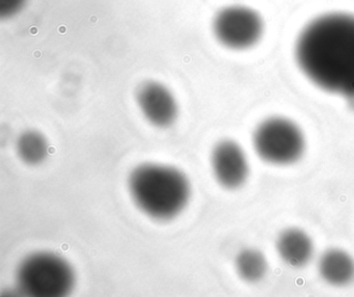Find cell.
<instances>
[{"instance_id":"6da1fadb","label":"cell","mask_w":354,"mask_h":297,"mask_svg":"<svg viewBox=\"0 0 354 297\" xmlns=\"http://www.w3.org/2000/svg\"><path fill=\"white\" fill-rule=\"evenodd\" d=\"M298 66L313 83L354 100V16L323 15L308 23L296 42Z\"/></svg>"},{"instance_id":"7a4b0ae2","label":"cell","mask_w":354,"mask_h":297,"mask_svg":"<svg viewBox=\"0 0 354 297\" xmlns=\"http://www.w3.org/2000/svg\"><path fill=\"white\" fill-rule=\"evenodd\" d=\"M128 188L136 205L157 220L177 217L192 197V186L185 174L163 164L136 166L128 178Z\"/></svg>"},{"instance_id":"3957f363","label":"cell","mask_w":354,"mask_h":297,"mask_svg":"<svg viewBox=\"0 0 354 297\" xmlns=\"http://www.w3.org/2000/svg\"><path fill=\"white\" fill-rule=\"evenodd\" d=\"M73 266L51 251L30 253L17 268V285L28 296H67L75 287Z\"/></svg>"},{"instance_id":"277c9868","label":"cell","mask_w":354,"mask_h":297,"mask_svg":"<svg viewBox=\"0 0 354 297\" xmlns=\"http://www.w3.org/2000/svg\"><path fill=\"white\" fill-rule=\"evenodd\" d=\"M254 151L273 165L295 163L306 151L301 129L289 118L272 116L260 123L252 136Z\"/></svg>"},{"instance_id":"5b68a950","label":"cell","mask_w":354,"mask_h":297,"mask_svg":"<svg viewBox=\"0 0 354 297\" xmlns=\"http://www.w3.org/2000/svg\"><path fill=\"white\" fill-rule=\"evenodd\" d=\"M263 29L262 17L248 6H227L219 10L213 20L215 37L230 49L252 47L262 37Z\"/></svg>"},{"instance_id":"8992f818","label":"cell","mask_w":354,"mask_h":297,"mask_svg":"<svg viewBox=\"0 0 354 297\" xmlns=\"http://www.w3.org/2000/svg\"><path fill=\"white\" fill-rule=\"evenodd\" d=\"M136 103L144 118L157 128H169L179 116L173 91L158 81H146L136 91Z\"/></svg>"},{"instance_id":"52a82bcc","label":"cell","mask_w":354,"mask_h":297,"mask_svg":"<svg viewBox=\"0 0 354 297\" xmlns=\"http://www.w3.org/2000/svg\"><path fill=\"white\" fill-rule=\"evenodd\" d=\"M211 168L218 184L231 190L241 187L250 174L243 149L231 139H223L213 147Z\"/></svg>"},{"instance_id":"ba28073f","label":"cell","mask_w":354,"mask_h":297,"mask_svg":"<svg viewBox=\"0 0 354 297\" xmlns=\"http://www.w3.org/2000/svg\"><path fill=\"white\" fill-rule=\"evenodd\" d=\"M275 245L279 257L290 267H304L314 255L312 238L299 228H286L279 233Z\"/></svg>"},{"instance_id":"9c48e42d","label":"cell","mask_w":354,"mask_h":297,"mask_svg":"<svg viewBox=\"0 0 354 297\" xmlns=\"http://www.w3.org/2000/svg\"><path fill=\"white\" fill-rule=\"evenodd\" d=\"M318 271L327 284L346 286L354 280V259L343 249H327L319 258Z\"/></svg>"},{"instance_id":"30bf717a","label":"cell","mask_w":354,"mask_h":297,"mask_svg":"<svg viewBox=\"0 0 354 297\" xmlns=\"http://www.w3.org/2000/svg\"><path fill=\"white\" fill-rule=\"evenodd\" d=\"M16 151L22 162L28 165H39L48 157L50 145L40 131L26 130L16 141Z\"/></svg>"},{"instance_id":"8fae6325","label":"cell","mask_w":354,"mask_h":297,"mask_svg":"<svg viewBox=\"0 0 354 297\" xmlns=\"http://www.w3.org/2000/svg\"><path fill=\"white\" fill-rule=\"evenodd\" d=\"M235 268L240 278L254 284L266 276L268 262L262 251L257 249H245L239 251L235 258Z\"/></svg>"},{"instance_id":"7c38bea8","label":"cell","mask_w":354,"mask_h":297,"mask_svg":"<svg viewBox=\"0 0 354 297\" xmlns=\"http://www.w3.org/2000/svg\"><path fill=\"white\" fill-rule=\"evenodd\" d=\"M28 0H0V17L3 19H10L19 14Z\"/></svg>"}]
</instances>
